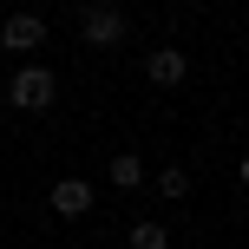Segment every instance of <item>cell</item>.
Here are the masks:
<instances>
[{"label": "cell", "mask_w": 249, "mask_h": 249, "mask_svg": "<svg viewBox=\"0 0 249 249\" xmlns=\"http://www.w3.org/2000/svg\"><path fill=\"white\" fill-rule=\"evenodd\" d=\"M144 72H151V86H184L190 59H184V53H177V46H158V53H151V59H144Z\"/></svg>", "instance_id": "5b68a950"}, {"label": "cell", "mask_w": 249, "mask_h": 249, "mask_svg": "<svg viewBox=\"0 0 249 249\" xmlns=\"http://www.w3.org/2000/svg\"><path fill=\"white\" fill-rule=\"evenodd\" d=\"M86 46H105V53L124 46V13L118 7H92L86 13Z\"/></svg>", "instance_id": "3957f363"}, {"label": "cell", "mask_w": 249, "mask_h": 249, "mask_svg": "<svg viewBox=\"0 0 249 249\" xmlns=\"http://www.w3.org/2000/svg\"><path fill=\"white\" fill-rule=\"evenodd\" d=\"M184 190H190V177L177 171V164H171V171H158V197H184Z\"/></svg>", "instance_id": "ba28073f"}, {"label": "cell", "mask_w": 249, "mask_h": 249, "mask_svg": "<svg viewBox=\"0 0 249 249\" xmlns=\"http://www.w3.org/2000/svg\"><path fill=\"white\" fill-rule=\"evenodd\" d=\"M53 99H59L53 66H20V72L7 79V105L13 112H53Z\"/></svg>", "instance_id": "6da1fadb"}, {"label": "cell", "mask_w": 249, "mask_h": 249, "mask_svg": "<svg viewBox=\"0 0 249 249\" xmlns=\"http://www.w3.org/2000/svg\"><path fill=\"white\" fill-rule=\"evenodd\" d=\"M131 249H171L164 223H138V230H131Z\"/></svg>", "instance_id": "52a82bcc"}, {"label": "cell", "mask_w": 249, "mask_h": 249, "mask_svg": "<svg viewBox=\"0 0 249 249\" xmlns=\"http://www.w3.org/2000/svg\"><path fill=\"white\" fill-rule=\"evenodd\" d=\"M0 46L7 53H39L46 46V20H39V13H13V20L0 26Z\"/></svg>", "instance_id": "7a4b0ae2"}, {"label": "cell", "mask_w": 249, "mask_h": 249, "mask_svg": "<svg viewBox=\"0 0 249 249\" xmlns=\"http://www.w3.org/2000/svg\"><path fill=\"white\" fill-rule=\"evenodd\" d=\"M112 184L118 190H138V184H144V158H138V151H118V158H112Z\"/></svg>", "instance_id": "8992f818"}, {"label": "cell", "mask_w": 249, "mask_h": 249, "mask_svg": "<svg viewBox=\"0 0 249 249\" xmlns=\"http://www.w3.org/2000/svg\"><path fill=\"white\" fill-rule=\"evenodd\" d=\"M92 210V184L86 177H59L53 184V216H86Z\"/></svg>", "instance_id": "277c9868"}]
</instances>
